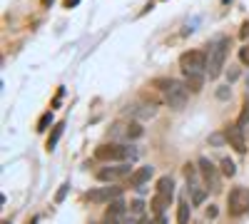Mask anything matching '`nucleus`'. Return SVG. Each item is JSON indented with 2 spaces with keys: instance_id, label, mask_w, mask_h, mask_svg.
<instances>
[{
  "instance_id": "nucleus-1",
  "label": "nucleus",
  "mask_w": 249,
  "mask_h": 224,
  "mask_svg": "<svg viewBox=\"0 0 249 224\" xmlns=\"http://www.w3.org/2000/svg\"><path fill=\"white\" fill-rule=\"evenodd\" d=\"M227 55H230V37H214L207 48V75H210V80H217L222 75Z\"/></svg>"
},
{
  "instance_id": "nucleus-2",
  "label": "nucleus",
  "mask_w": 249,
  "mask_h": 224,
  "mask_svg": "<svg viewBox=\"0 0 249 224\" xmlns=\"http://www.w3.org/2000/svg\"><path fill=\"white\" fill-rule=\"evenodd\" d=\"M157 85H162L164 90V103L172 110H182L187 105V97H190V87L177 83V80H157Z\"/></svg>"
},
{
  "instance_id": "nucleus-3",
  "label": "nucleus",
  "mask_w": 249,
  "mask_h": 224,
  "mask_svg": "<svg viewBox=\"0 0 249 224\" xmlns=\"http://www.w3.org/2000/svg\"><path fill=\"white\" fill-rule=\"evenodd\" d=\"M179 68H182L184 75H199V72H207V52H202V50L182 52V57H179Z\"/></svg>"
},
{
  "instance_id": "nucleus-4",
  "label": "nucleus",
  "mask_w": 249,
  "mask_h": 224,
  "mask_svg": "<svg viewBox=\"0 0 249 224\" xmlns=\"http://www.w3.org/2000/svg\"><path fill=\"white\" fill-rule=\"evenodd\" d=\"M95 157L102 159V162H122V159H132V157H135V150L110 142V145H100V147L95 150Z\"/></svg>"
},
{
  "instance_id": "nucleus-5",
  "label": "nucleus",
  "mask_w": 249,
  "mask_h": 224,
  "mask_svg": "<svg viewBox=\"0 0 249 224\" xmlns=\"http://www.w3.org/2000/svg\"><path fill=\"white\" fill-rule=\"evenodd\" d=\"M227 209L232 217H242L244 212H249V190L247 187H234L227 197Z\"/></svg>"
},
{
  "instance_id": "nucleus-6",
  "label": "nucleus",
  "mask_w": 249,
  "mask_h": 224,
  "mask_svg": "<svg viewBox=\"0 0 249 224\" xmlns=\"http://www.w3.org/2000/svg\"><path fill=\"white\" fill-rule=\"evenodd\" d=\"M199 174H202V179H204V185H207V190H212V192H219L222 187H219V172H217V167L212 165L207 157H202L199 162Z\"/></svg>"
},
{
  "instance_id": "nucleus-7",
  "label": "nucleus",
  "mask_w": 249,
  "mask_h": 224,
  "mask_svg": "<svg viewBox=\"0 0 249 224\" xmlns=\"http://www.w3.org/2000/svg\"><path fill=\"white\" fill-rule=\"evenodd\" d=\"M224 135H227V142H230V147H234L237 152H244V150H247V142H244V127H239L237 122L227 127V130H224Z\"/></svg>"
},
{
  "instance_id": "nucleus-8",
  "label": "nucleus",
  "mask_w": 249,
  "mask_h": 224,
  "mask_svg": "<svg viewBox=\"0 0 249 224\" xmlns=\"http://www.w3.org/2000/svg\"><path fill=\"white\" fill-rule=\"evenodd\" d=\"M127 174H130V167L127 165H120V167H100L95 177L100 182H117V179L127 177Z\"/></svg>"
},
{
  "instance_id": "nucleus-9",
  "label": "nucleus",
  "mask_w": 249,
  "mask_h": 224,
  "mask_svg": "<svg viewBox=\"0 0 249 224\" xmlns=\"http://www.w3.org/2000/svg\"><path fill=\"white\" fill-rule=\"evenodd\" d=\"M155 174V167H150V165H144V167H137L132 174H130V187H142L144 182H150V177Z\"/></svg>"
},
{
  "instance_id": "nucleus-10",
  "label": "nucleus",
  "mask_w": 249,
  "mask_h": 224,
  "mask_svg": "<svg viewBox=\"0 0 249 224\" xmlns=\"http://www.w3.org/2000/svg\"><path fill=\"white\" fill-rule=\"evenodd\" d=\"M122 194V187H105V190H95L88 194L90 202H95V205H100V202H110L112 197H120Z\"/></svg>"
},
{
  "instance_id": "nucleus-11",
  "label": "nucleus",
  "mask_w": 249,
  "mask_h": 224,
  "mask_svg": "<svg viewBox=\"0 0 249 224\" xmlns=\"http://www.w3.org/2000/svg\"><path fill=\"white\" fill-rule=\"evenodd\" d=\"M170 199H172V194H162V192H157V194L152 197V209H155V214H162L164 207H170Z\"/></svg>"
},
{
  "instance_id": "nucleus-12",
  "label": "nucleus",
  "mask_w": 249,
  "mask_h": 224,
  "mask_svg": "<svg viewBox=\"0 0 249 224\" xmlns=\"http://www.w3.org/2000/svg\"><path fill=\"white\" fill-rule=\"evenodd\" d=\"M187 185H190V192H192V205H202L204 197H207V192L197 185V179H195V177H192V179H187Z\"/></svg>"
},
{
  "instance_id": "nucleus-13",
  "label": "nucleus",
  "mask_w": 249,
  "mask_h": 224,
  "mask_svg": "<svg viewBox=\"0 0 249 224\" xmlns=\"http://www.w3.org/2000/svg\"><path fill=\"white\" fill-rule=\"evenodd\" d=\"M184 85L190 87V92H199L202 85H204V72H199V75H187Z\"/></svg>"
},
{
  "instance_id": "nucleus-14",
  "label": "nucleus",
  "mask_w": 249,
  "mask_h": 224,
  "mask_svg": "<svg viewBox=\"0 0 249 224\" xmlns=\"http://www.w3.org/2000/svg\"><path fill=\"white\" fill-rule=\"evenodd\" d=\"M187 219H190V202L179 199V205H177V224H187Z\"/></svg>"
},
{
  "instance_id": "nucleus-15",
  "label": "nucleus",
  "mask_w": 249,
  "mask_h": 224,
  "mask_svg": "<svg viewBox=\"0 0 249 224\" xmlns=\"http://www.w3.org/2000/svg\"><path fill=\"white\" fill-rule=\"evenodd\" d=\"M157 107L155 105H140V107H132V115L140 117V120H147V117H155Z\"/></svg>"
},
{
  "instance_id": "nucleus-16",
  "label": "nucleus",
  "mask_w": 249,
  "mask_h": 224,
  "mask_svg": "<svg viewBox=\"0 0 249 224\" xmlns=\"http://www.w3.org/2000/svg\"><path fill=\"white\" fill-rule=\"evenodd\" d=\"M142 135H144V130H142L140 122H130V125H124V137H127V139H137Z\"/></svg>"
},
{
  "instance_id": "nucleus-17",
  "label": "nucleus",
  "mask_w": 249,
  "mask_h": 224,
  "mask_svg": "<svg viewBox=\"0 0 249 224\" xmlns=\"http://www.w3.org/2000/svg\"><path fill=\"white\" fill-rule=\"evenodd\" d=\"M172 190H175L172 177H160V179H157V192H162V194H172Z\"/></svg>"
},
{
  "instance_id": "nucleus-18",
  "label": "nucleus",
  "mask_w": 249,
  "mask_h": 224,
  "mask_svg": "<svg viewBox=\"0 0 249 224\" xmlns=\"http://www.w3.org/2000/svg\"><path fill=\"white\" fill-rule=\"evenodd\" d=\"M62 130H65V125H62V122H60V125H55V127H53V135L48 137V150H55L57 139L62 137Z\"/></svg>"
},
{
  "instance_id": "nucleus-19",
  "label": "nucleus",
  "mask_w": 249,
  "mask_h": 224,
  "mask_svg": "<svg viewBox=\"0 0 249 224\" xmlns=\"http://www.w3.org/2000/svg\"><path fill=\"white\" fill-rule=\"evenodd\" d=\"M222 174H227V177H234L237 174V167H234L232 159H222Z\"/></svg>"
},
{
  "instance_id": "nucleus-20",
  "label": "nucleus",
  "mask_w": 249,
  "mask_h": 224,
  "mask_svg": "<svg viewBox=\"0 0 249 224\" xmlns=\"http://www.w3.org/2000/svg\"><path fill=\"white\" fill-rule=\"evenodd\" d=\"M48 125H53V112H45L43 117H40V122H37V130L43 132V130H48Z\"/></svg>"
},
{
  "instance_id": "nucleus-21",
  "label": "nucleus",
  "mask_w": 249,
  "mask_h": 224,
  "mask_svg": "<svg viewBox=\"0 0 249 224\" xmlns=\"http://www.w3.org/2000/svg\"><path fill=\"white\" fill-rule=\"evenodd\" d=\"M237 125H239V127H247V125H249V103L244 105V110H242V115H239V120H237Z\"/></svg>"
},
{
  "instance_id": "nucleus-22",
  "label": "nucleus",
  "mask_w": 249,
  "mask_h": 224,
  "mask_svg": "<svg viewBox=\"0 0 249 224\" xmlns=\"http://www.w3.org/2000/svg\"><path fill=\"white\" fill-rule=\"evenodd\" d=\"M68 190H70V185H62V187L57 190V194H55V202H57V205H60V202H62V199H65V194H68Z\"/></svg>"
},
{
  "instance_id": "nucleus-23",
  "label": "nucleus",
  "mask_w": 249,
  "mask_h": 224,
  "mask_svg": "<svg viewBox=\"0 0 249 224\" xmlns=\"http://www.w3.org/2000/svg\"><path fill=\"white\" fill-rule=\"evenodd\" d=\"M142 209H144V205H142L140 199H137V202H132V205H130V212H132V214H142Z\"/></svg>"
},
{
  "instance_id": "nucleus-24",
  "label": "nucleus",
  "mask_w": 249,
  "mask_h": 224,
  "mask_svg": "<svg viewBox=\"0 0 249 224\" xmlns=\"http://www.w3.org/2000/svg\"><path fill=\"white\" fill-rule=\"evenodd\" d=\"M239 60H242L244 65H249V48H242L239 50Z\"/></svg>"
},
{
  "instance_id": "nucleus-25",
  "label": "nucleus",
  "mask_w": 249,
  "mask_h": 224,
  "mask_svg": "<svg viewBox=\"0 0 249 224\" xmlns=\"http://www.w3.org/2000/svg\"><path fill=\"white\" fill-rule=\"evenodd\" d=\"M224 139H227V135H212V137H210V142H212V145H222Z\"/></svg>"
},
{
  "instance_id": "nucleus-26",
  "label": "nucleus",
  "mask_w": 249,
  "mask_h": 224,
  "mask_svg": "<svg viewBox=\"0 0 249 224\" xmlns=\"http://www.w3.org/2000/svg\"><path fill=\"white\" fill-rule=\"evenodd\" d=\"M239 35H242V37H244V40H247V37H249V20H247V23H244V25H242V30H239Z\"/></svg>"
},
{
  "instance_id": "nucleus-27",
  "label": "nucleus",
  "mask_w": 249,
  "mask_h": 224,
  "mask_svg": "<svg viewBox=\"0 0 249 224\" xmlns=\"http://www.w3.org/2000/svg\"><path fill=\"white\" fill-rule=\"evenodd\" d=\"M207 217L214 219V217H217V209H214V207H207Z\"/></svg>"
},
{
  "instance_id": "nucleus-28",
  "label": "nucleus",
  "mask_w": 249,
  "mask_h": 224,
  "mask_svg": "<svg viewBox=\"0 0 249 224\" xmlns=\"http://www.w3.org/2000/svg\"><path fill=\"white\" fill-rule=\"evenodd\" d=\"M80 3V0H65V8H75Z\"/></svg>"
},
{
  "instance_id": "nucleus-29",
  "label": "nucleus",
  "mask_w": 249,
  "mask_h": 224,
  "mask_svg": "<svg viewBox=\"0 0 249 224\" xmlns=\"http://www.w3.org/2000/svg\"><path fill=\"white\" fill-rule=\"evenodd\" d=\"M239 77V70H230V80H237Z\"/></svg>"
},
{
  "instance_id": "nucleus-30",
  "label": "nucleus",
  "mask_w": 249,
  "mask_h": 224,
  "mask_svg": "<svg viewBox=\"0 0 249 224\" xmlns=\"http://www.w3.org/2000/svg\"><path fill=\"white\" fill-rule=\"evenodd\" d=\"M43 5H53V0H43Z\"/></svg>"
},
{
  "instance_id": "nucleus-31",
  "label": "nucleus",
  "mask_w": 249,
  "mask_h": 224,
  "mask_svg": "<svg viewBox=\"0 0 249 224\" xmlns=\"http://www.w3.org/2000/svg\"><path fill=\"white\" fill-rule=\"evenodd\" d=\"M224 3H230V0H224Z\"/></svg>"
},
{
  "instance_id": "nucleus-32",
  "label": "nucleus",
  "mask_w": 249,
  "mask_h": 224,
  "mask_svg": "<svg viewBox=\"0 0 249 224\" xmlns=\"http://www.w3.org/2000/svg\"><path fill=\"white\" fill-rule=\"evenodd\" d=\"M5 224H10V222H5Z\"/></svg>"
}]
</instances>
